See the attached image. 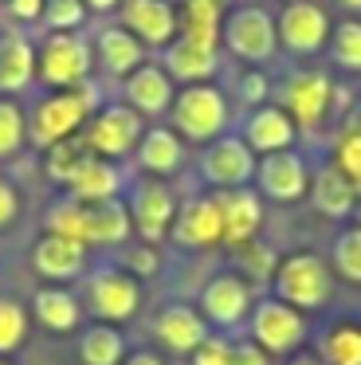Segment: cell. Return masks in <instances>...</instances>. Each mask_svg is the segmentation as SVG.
Returning a JSON list of instances; mask_svg holds the SVG:
<instances>
[{
    "label": "cell",
    "instance_id": "obj_1",
    "mask_svg": "<svg viewBox=\"0 0 361 365\" xmlns=\"http://www.w3.org/2000/svg\"><path fill=\"white\" fill-rule=\"evenodd\" d=\"M47 232L71 236L78 244H118L130 232V212L118 200H67L47 212Z\"/></svg>",
    "mask_w": 361,
    "mask_h": 365
},
{
    "label": "cell",
    "instance_id": "obj_2",
    "mask_svg": "<svg viewBox=\"0 0 361 365\" xmlns=\"http://www.w3.org/2000/svg\"><path fill=\"white\" fill-rule=\"evenodd\" d=\"M279 299L287 302V307H322L330 294V271L326 263L318 259V255H290V259H283L279 267Z\"/></svg>",
    "mask_w": 361,
    "mask_h": 365
},
{
    "label": "cell",
    "instance_id": "obj_3",
    "mask_svg": "<svg viewBox=\"0 0 361 365\" xmlns=\"http://www.w3.org/2000/svg\"><path fill=\"white\" fill-rule=\"evenodd\" d=\"M94 91H71V95H55L47 103H39V110L31 114V142L36 145H55L91 114Z\"/></svg>",
    "mask_w": 361,
    "mask_h": 365
},
{
    "label": "cell",
    "instance_id": "obj_4",
    "mask_svg": "<svg viewBox=\"0 0 361 365\" xmlns=\"http://www.w3.org/2000/svg\"><path fill=\"white\" fill-rule=\"evenodd\" d=\"M224 98L212 87H188L180 91V98L173 103V118L185 130L188 138H212L220 126H224Z\"/></svg>",
    "mask_w": 361,
    "mask_h": 365
},
{
    "label": "cell",
    "instance_id": "obj_5",
    "mask_svg": "<svg viewBox=\"0 0 361 365\" xmlns=\"http://www.w3.org/2000/svg\"><path fill=\"white\" fill-rule=\"evenodd\" d=\"M91 71V51H86L83 40L75 36H51L44 48V63H39V75L51 87H75L83 75Z\"/></svg>",
    "mask_w": 361,
    "mask_h": 365
},
{
    "label": "cell",
    "instance_id": "obj_6",
    "mask_svg": "<svg viewBox=\"0 0 361 365\" xmlns=\"http://www.w3.org/2000/svg\"><path fill=\"white\" fill-rule=\"evenodd\" d=\"M228 43H232L235 56L243 59H267L275 48V28L271 16L263 9H240L232 20H228Z\"/></svg>",
    "mask_w": 361,
    "mask_h": 365
},
{
    "label": "cell",
    "instance_id": "obj_7",
    "mask_svg": "<svg viewBox=\"0 0 361 365\" xmlns=\"http://www.w3.org/2000/svg\"><path fill=\"white\" fill-rule=\"evenodd\" d=\"M138 134H141L138 114L126 110V106H114V110L98 114V118L91 122V130H86V145L98 150V153H106V158H122V153L138 142Z\"/></svg>",
    "mask_w": 361,
    "mask_h": 365
},
{
    "label": "cell",
    "instance_id": "obj_8",
    "mask_svg": "<svg viewBox=\"0 0 361 365\" xmlns=\"http://www.w3.org/2000/svg\"><path fill=\"white\" fill-rule=\"evenodd\" d=\"M255 338L263 349L283 354V349L302 341V318H298L295 307H287V302H263V307L255 310Z\"/></svg>",
    "mask_w": 361,
    "mask_h": 365
},
{
    "label": "cell",
    "instance_id": "obj_9",
    "mask_svg": "<svg viewBox=\"0 0 361 365\" xmlns=\"http://www.w3.org/2000/svg\"><path fill=\"white\" fill-rule=\"evenodd\" d=\"M91 302L102 318H130L138 307V287L122 271H94L91 275Z\"/></svg>",
    "mask_w": 361,
    "mask_h": 365
},
{
    "label": "cell",
    "instance_id": "obj_10",
    "mask_svg": "<svg viewBox=\"0 0 361 365\" xmlns=\"http://www.w3.org/2000/svg\"><path fill=\"white\" fill-rule=\"evenodd\" d=\"M173 236L177 244L200 247V244H216L224 236V212H220V200H193V205L180 212V220L173 224Z\"/></svg>",
    "mask_w": 361,
    "mask_h": 365
},
{
    "label": "cell",
    "instance_id": "obj_11",
    "mask_svg": "<svg viewBox=\"0 0 361 365\" xmlns=\"http://www.w3.org/2000/svg\"><path fill=\"white\" fill-rule=\"evenodd\" d=\"M204 177L212 185H243L251 177V153L243 142L224 138L204 153Z\"/></svg>",
    "mask_w": 361,
    "mask_h": 365
},
{
    "label": "cell",
    "instance_id": "obj_12",
    "mask_svg": "<svg viewBox=\"0 0 361 365\" xmlns=\"http://www.w3.org/2000/svg\"><path fill=\"white\" fill-rule=\"evenodd\" d=\"M83 255H86V244L47 232L36 247V267H39V275H47V279H71L83 267Z\"/></svg>",
    "mask_w": 361,
    "mask_h": 365
},
{
    "label": "cell",
    "instance_id": "obj_13",
    "mask_svg": "<svg viewBox=\"0 0 361 365\" xmlns=\"http://www.w3.org/2000/svg\"><path fill=\"white\" fill-rule=\"evenodd\" d=\"M283 40L295 51H318L322 40H326V16H322V9H314L306 0L290 4L283 12Z\"/></svg>",
    "mask_w": 361,
    "mask_h": 365
},
{
    "label": "cell",
    "instance_id": "obj_14",
    "mask_svg": "<svg viewBox=\"0 0 361 365\" xmlns=\"http://www.w3.org/2000/svg\"><path fill=\"white\" fill-rule=\"evenodd\" d=\"M200 302H204V314H208L212 322H240L243 310L251 307V294L235 275H220L204 287Z\"/></svg>",
    "mask_w": 361,
    "mask_h": 365
},
{
    "label": "cell",
    "instance_id": "obj_15",
    "mask_svg": "<svg viewBox=\"0 0 361 365\" xmlns=\"http://www.w3.org/2000/svg\"><path fill=\"white\" fill-rule=\"evenodd\" d=\"M259 185L271 192L275 200H295L306 189V173L302 161L295 153H271V158L259 165Z\"/></svg>",
    "mask_w": 361,
    "mask_h": 365
},
{
    "label": "cell",
    "instance_id": "obj_16",
    "mask_svg": "<svg viewBox=\"0 0 361 365\" xmlns=\"http://www.w3.org/2000/svg\"><path fill=\"white\" fill-rule=\"evenodd\" d=\"M133 216H138V228L141 236H146V244H153V240L165 236V228H169L173 220V200L169 192H165V185H141L138 189V200H133Z\"/></svg>",
    "mask_w": 361,
    "mask_h": 365
},
{
    "label": "cell",
    "instance_id": "obj_17",
    "mask_svg": "<svg viewBox=\"0 0 361 365\" xmlns=\"http://www.w3.org/2000/svg\"><path fill=\"white\" fill-rule=\"evenodd\" d=\"M126 20H130V28L149 43H165L173 36V28H177L173 9L165 4V0H130Z\"/></svg>",
    "mask_w": 361,
    "mask_h": 365
},
{
    "label": "cell",
    "instance_id": "obj_18",
    "mask_svg": "<svg viewBox=\"0 0 361 365\" xmlns=\"http://www.w3.org/2000/svg\"><path fill=\"white\" fill-rule=\"evenodd\" d=\"M220 212H224V236L228 244L243 247L259 228V200L251 192H232V197L220 200Z\"/></svg>",
    "mask_w": 361,
    "mask_h": 365
},
{
    "label": "cell",
    "instance_id": "obj_19",
    "mask_svg": "<svg viewBox=\"0 0 361 365\" xmlns=\"http://www.w3.org/2000/svg\"><path fill=\"white\" fill-rule=\"evenodd\" d=\"M157 334L169 349H196L204 341V322L188 307H173L157 318Z\"/></svg>",
    "mask_w": 361,
    "mask_h": 365
},
{
    "label": "cell",
    "instance_id": "obj_20",
    "mask_svg": "<svg viewBox=\"0 0 361 365\" xmlns=\"http://www.w3.org/2000/svg\"><path fill=\"white\" fill-rule=\"evenodd\" d=\"M295 138V126L283 110H259L251 114V126H248V142L263 153H283Z\"/></svg>",
    "mask_w": 361,
    "mask_h": 365
},
{
    "label": "cell",
    "instance_id": "obj_21",
    "mask_svg": "<svg viewBox=\"0 0 361 365\" xmlns=\"http://www.w3.org/2000/svg\"><path fill=\"white\" fill-rule=\"evenodd\" d=\"M326 98H330L326 75H298V79L290 83V110H295L298 122H306V126L322 118Z\"/></svg>",
    "mask_w": 361,
    "mask_h": 365
},
{
    "label": "cell",
    "instance_id": "obj_22",
    "mask_svg": "<svg viewBox=\"0 0 361 365\" xmlns=\"http://www.w3.org/2000/svg\"><path fill=\"white\" fill-rule=\"evenodd\" d=\"M169 71L177 75V79H204V75L216 71V48L196 43L185 36V40L169 51Z\"/></svg>",
    "mask_w": 361,
    "mask_h": 365
},
{
    "label": "cell",
    "instance_id": "obj_23",
    "mask_svg": "<svg viewBox=\"0 0 361 365\" xmlns=\"http://www.w3.org/2000/svg\"><path fill=\"white\" fill-rule=\"evenodd\" d=\"M126 91H130L133 106L138 110H165L169 106V79H165L157 67H141V71H133V79L126 83Z\"/></svg>",
    "mask_w": 361,
    "mask_h": 365
},
{
    "label": "cell",
    "instance_id": "obj_24",
    "mask_svg": "<svg viewBox=\"0 0 361 365\" xmlns=\"http://www.w3.org/2000/svg\"><path fill=\"white\" fill-rule=\"evenodd\" d=\"M71 189L78 192V200H110L118 189V173L106 161H86V165L71 177Z\"/></svg>",
    "mask_w": 361,
    "mask_h": 365
},
{
    "label": "cell",
    "instance_id": "obj_25",
    "mask_svg": "<svg viewBox=\"0 0 361 365\" xmlns=\"http://www.w3.org/2000/svg\"><path fill=\"white\" fill-rule=\"evenodd\" d=\"M314 205L322 208L326 216H345L353 208V185L345 181V173L337 169H326L314 185Z\"/></svg>",
    "mask_w": 361,
    "mask_h": 365
},
{
    "label": "cell",
    "instance_id": "obj_26",
    "mask_svg": "<svg viewBox=\"0 0 361 365\" xmlns=\"http://www.w3.org/2000/svg\"><path fill=\"white\" fill-rule=\"evenodd\" d=\"M98 48H102V59H106V67H110L114 75H126L130 67L141 63L138 40H133L130 32H122V28H110V32H102Z\"/></svg>",
    "mask_w": 361,
    "mask_h": 365
},
{
    "label": "cell",
    "instance_id": "obj_27",
    "mask_svg": "<svg viewBox=\"0 0 361 365\" xmlns=\"http://www.w3.org/2000/svg\"><path fill=\"white\" fill-rule=\"evenodd\" d=\"M216 32H220V4L216 0H188L185 4V36L188 40L216 48Z\"/></svg>",
    "mask_w": 361,
    "mask_h": 365
},
{
    "label": "cell",
    "instance_id": "obj_28",
    "mask_svg": "<svg viewBox=\"0 0 361 365\" xmlns=\"http://www.w3.org/2000/svg\"><path fill=\"white\" fill-rule=\"evenodd\" d=\"M91 161V145H86V138L78 142V138H63V142L51 145V158H47V173L55 177V181H67L78 173V169Z\"/></svg>",
    "mask_w": 361,
    "mask_h": 365
},
{
    "label": "cell",
    "instance_id": "obj_29",
    "mask_svg": "<svg viewBox=\"0 0 361 365\" xmlns=\"http://www.w3.org/2000/svg\"><path fill=\"white\" fill-rule=\"evenodd\" d=\"M180 161V142L169 130H149L146 142H141V165L153 169V173H169Z\"/></svg>",
    "mask_w": 361,
    "mask_h": 365
},
{
    "label": "cell",
    "instance_id": "obj_30",
    "mask_svg": "<svg viewBox=\"0 0 361 365\" xmlns=\"http://www.w3.org/2000/svg\"><path fill=\"white\" fill-rule=\"evenodd\" d=\"M36 314L44 326H51V330H71V326L78 322V307L71 302V294L63 291H39L36 294Z\"/></svg>",
    "mask_w": 361,
    "mask_h": 365
},
{
    "label": "cell",
    "instance_id": "obj_31",
    "mask_svg": "<svg viewBox=\"0 0 361 365\" xmlns=\"http://www.w3.org/2000/svg\"><path fill=\"white\" fill-rule=\"evenodd\" d=\"M78 354H83L86 365H118V357H122V338H118L110 326H94V330H86Z\"/></svg>",
    "mask_w": 361,
    "mask_h": 365
},
{
    "label": "cell",
    "instance_id": "obj_32",
    "mask_svg": "<svg viewBox=\"0 0 361 365\" xmlns=\"http://www.w3.org/2000/svg\"><path fill=\"white\" fill-rule=\"evenodd\" d=\"M31 79V48L20 40H12L4 51H0V87L16 91Z\"/></svg>",
    "mask_w": 361,
    "mask_h": 365
},
{
    "label": "cell",
    "instance_id": "obj_33",
    "mask_svg": "<svg viewBox=\"0 0 361 365\" xmlns=\"http://www.w3.org/2000/svg\"><path fill=\"white\" fill-rule=\"evenodd\" d=\"M326 354L334 365H361V330L357 326H334L326 338Z\"/></svg>",
    "mask_w": 361,
    "mask_h": 365
},
{
    "label": "cell",
    "instance_id": "obj_34",
    "mask_svg": "<svg viewBox=\"0 0 361 365\" xmlns=\"http://www.w3.org/2000/svg\"><path fill=\"white\" fill-rule=\"evenodd\" d=\"M24 334H28V314H24V307L12 299H0V354L20 346Z\"/></svg>",
    "mask_w": 361,
    "mask_h": 365
},
{
    "label": "cell",
    "instance_id": "obj_35",
    "mask_svg": "<svg viewBox=\"0 0 361 365\" xmlns=\"http://www.w3.org/2000/svg\"><path fill=\"white\" fill-rule=\"evenodd\" d=\"M334 259H337V271H342L345 279H353V283H361V228L345 232V236L337 240V252H334Z\"/></svg>",
    "mask_w": 361,
    "mask_h": 365
},
{
    "label": "cell",
    "instance_id": "obj_36",
    "mask_svg": "<svg viewBox=\"0 0 361 365\" xmlns=\"http://www.w3.org/2000/svg\"><path fill=\"white\" fill-rule=\"evenodd\" d=\"M334 56L345 67H361V24H342L334 36Z\"/></svg>",
    "mask_w": 361,
    "mask_h": 365
},
{
    "label": "cell",
    "instance_id": "obj_37",
    "mask_svg": "<svg viewBox=\"0 0 361 365\" xmlns=\"http://www.w3.org/2000/svg\"><path fill=\"white\" fill-rule=\"evenodd\" d=\"M20 134H24L20 110H16L12 103H0V158H8V153L20 145Z\"/></svg>",
    "mask_w": 361,
    "mask_h": 365
},
{
    "label": "cell",
    "instance_id": "obj_38",
    "mask_svg": "<svg viewBox=\"0 0 361 365\" xmlns=\"http://www.w3.org/2000/svg\"><path fill=\"white\" fill-rule=\"evenodd\" d=\"M44 16L51 28H75L83 20V0H44Z\"/></svg>",
    "mask_w": 361,
    "mask_h": 365
},
{
    "label": "cell",
    "instance_id": "obj_39",
    "mask_svg": "<svg viewBox=\"0 0 361 365\" xmlns=\"http://www.w3.org/2000/svg\"><path fill=\"white\" fill-rule=\"evenodd\" d=\"M337 169H342L345 177H357L361 181V134H350L337 145Z\"/></svg>",
    "mask_w": 361,
    "mask_h": 365
},
{
    "label": "cell",
    "instance_id": "obj_40",
    "mask_svg": "<svg viewBox=\"0 0 361 365\" xmlns=\"http://www.w3.org/2000/svg\"><path fill=\"white\" fill-rule=\"evenodd\" d=\"M228 361H232V346L220 338H212V341L204 338L193 354V365H228Z\"/></svg>",
    "mask_w": 361,
    "mask_h": 365
},
{
    "label": "cell",
    "instance_id": "obj_41",
    "mask_svg": "<svg viewBox=\"0 0 361 365\" xmlns=\"http://www.w3.org/2000/svg\"><path fill=\"white\" fill-rule=\"evenodd\" d=\"M243 271H251L255 279H267L275 271L271 267V252H267L263 244H251L248 240V244H243Z\"/></svg>",
    "mask_w": 361,
    "mask_h": 365
},
{
    "label": "cell",
    "instance_id": "obj_42",
    "mask_svg": "<svg viewBox=\"0 0 361 365\" xmlns=\"http://www.w3.org/2000/svg\"><path fill=\"white\" fill-rule=\"evenodd\" d=\"M228 365H267V357H263V349H259V346H235Z\"/></svg>",
    "mask_w": 361,
    "mask_h": 365
},
{
    "label": "cell",
    "instance_id": "obj_43",
    "mask_svg": "<svg viewBox=\"0 0 361 365\" xmlns=\"http://www.w3.org/2000/svg\"><path fill=\"white\" fill-rule=\"evenodd\" d=\"M12 12L20 20H39L44 16V0H12Z\"/></svg>",
    "mask_w": 361,
    "mask_h": 365
},
{
    "label": "cell",
    "instance_id": "obj_44",
    "mask_svg": "<svg viewBox=\"0 0 361 365\" xmlns=\"http://www.w3.org/2000/svg\"><path fill=\"white\" fill-rule=\"evenodd\" d=\"M12 212H16V192H12V185L0 181V224L12 220Z\"/></svg>",
    "mask_w": 361,
    "mask_h": 365
},
{
    "label": "cell",
    "instance_id": "obj_45",
    "mask_svg": "<svg viewBox=\"0 0 361 365\" xmlns=\"http://www.w3.org/2000/svg\"><path fill=\"white\" fill-rule=\"evenodd\" d=\"M130 267H138V271H153V267H157V255L149 252V247H138V252H130Z\"/></svg>",
    "mask_w": 361,
    "mask_h": 365
},
{
    "label": "cell",
    "instance_id": "obj_46",
    "mask_svg": "<svg viewBox=\"0 0 361 365\" xmlns=\"http://www.w3.org/2000/svg\"><path fill=\"white\" fill-rule=\"evenodd\" d=\"M243 83H248V87H243V95H248V98H263V79H259V75H248V79H243Z\"/></svg>",
    "mask_w": 361,
    "mask_h": 365
},
{
    "label": "cell",
    "instance_id": "obj_47",
    "mask_svg": "<svg viewBox=\"0 0 361 365\" xmlns=\"http://www.w3.org/2000/svg\"><path fill=\"white\" fill-rule=\"evenodd\" d=\"M130 365H161V361L153 354H138V357H130Z\"/></svg>",
    "mask_w": 361,
    "mask_h": 365
},
{
    "label": "cell",
    "instance_id": "obj_48",
    "mask_svg": "<svg viewBox=\"0 0 361 365\" xmlns=\"http://www.w3.org/2000/svg\"><path fill=\"white\" fill-rule=\"evenodd\" d=\"M91 9H110V4H118V0H86Z\"/></svg>",
    "mask_w": 361,
    "mask_h": 365
},
{
    "label": "cell",
    "instance_id": "obj_49",
    "mask_svg": "<svg viewBox=\"0 0 361 365\" xmlns=\"http://www.w3.org/2000/svg\"><path fill=\"white\" fill-rule=\"evenodd\" d=\"M295 365H318V361H314V357H298Z\"/></svg>",
    "mask_w": 361,
    "mask_h": 365
},
{
    "label": "cell",
    "instance_id": "obj_50",
    "mask_svg": "<svg viewBox=\"0 0 361 365\" xmlns=\"http://www.w3.org/2000/svg\"><path fill=\"white\" fill-rule=\"evenodd\" d=\"M345 4H350V9H361V0H345Z\"/></svg>",
    "mask_w": 361,
    "mask_h": 365
},
{
    "label": "cell",
    "instance_id": "obj_51",
    "mask_svg": "<svg viewBox=\"0 0 361 365\" xmlns=\"http://www.w3.org/2000/svg\"><path fill=\"white\" fill-rule=\"evenodd\" d=\"M0 365H4V361H0Z\"/></svg>",
    "mask_w": 361,
    "mask_h": 365
}]
</instances>
